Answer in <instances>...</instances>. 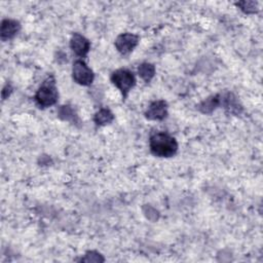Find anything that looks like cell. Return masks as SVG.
Returning a JSON list of instances; mask_svg holds the SVG:
<instances>
[{
  "label": "cell",
  "instance_id": "obj_1",
  "mask_svg": "<svg viewBox=\"0 0 263 263\" xmlns=\"http://www.w3.org/2000/svg\"><path fill=\"white\" fill-rule=\"evenodd\" d=\"M150 151L158 157H171L178 151V143L174 137L166 133H156L149 140Z\"/></svg>",
  "mask_w": 263,
  "mask_h": 263
},
{
  "label": "cell",
  "instance_id": "obj_13",
  "mask_svg": "<svg viewBox=\"0 0 263 263\" xmlns=\"http://www.w3.org/2000/svg\"><path fill=\"white\" fill-rule=\"evenodd\" d=\"M236 6L247 14L255 13L258 11V2L255 1H240L236 3Z\"/></svg>",
  "mask_w": 263,
  "mask_h": 263
},
{
  "label": "cell",
  "instance_id": "obj_15",
  "mask_svg": "<svg viewBox=\"0 0 263 263\" xmlns=\"http://www.w3.org/2000/svg\"><path fill=\"white\" fill-rule=\"evenodd\" d=\"M59 116L64 120H70L74 119L75 114L70 106H62L59 110Z\"/></svg>",
  "mask_w": 263,
  "mask_h": 263
},
{
  "label": "cell",
  "instance_id": "obj_4",
  "mask_svg": "<svg viewBox=\"0 0 263 263\" xmlns=\"http://www.w3.org/2000/svg\"><path fill=\"white\" fill-rule=\"evenodd\" d=\"M72 77L80 85L88 86L92 83L95 75L92 70L82 60H76L72 67Z\"/></svg>",
  "mask_w": 263,
  "mask_h": 263
},
{
  "label": "cell",
  "instance_id": "obj_7",
  "mask_svg": "<svg viewBox=\"0 0 263 263\" xmlns=\"http://www.w3.org/2000/svg\"><path fill=\"white\" fill-rule=\"evenodd\" d=\"M70 47L76 55L83 58L90 49V42L81 34L74 33L70 39Z\"/></svg>",
  "mask_w": 263,
  "mask_h": 263
},
{
  "label": "cell",
  "instance_id": "obj_11",
  "mask_svg": "<svg viewBox=\"0 0 263 263\" xmlns=\"http://www.w3.org/2000/svg\"><path fill=\"white\" fill-rule=\"evenodd\" d=\"M113 119H114L113 113L107 108L100 109L93 116V121L97 125L109 124L113 121Z\"/></svg>",
  "mask_w": 263,
  "mask_h": 263
},
{
  "label": "cell",
  "instance_id": "obj_14",
  "mask_svg": "<svg viewBox=\"0 0 263 263\" xmlns=\"http://www.w3.org/2000/svg\"><path fill=\"white\" fill-rule=\"evenodd\" d=\"M105 259L103 258V256L95 251H89L85 254V256L83 258H81L80 261L83 262H103Z\"/></svg>",
  "mask_w": 263,
  "mask_h": 263
},
{
  "label": "cell",
  "instance_id": "obj_12",
  "mask_svg": "<svg viewBox=\"0 0 263 263\" xmlns=\"http://www.w3.org/2000/svg\"><path fill=\"white\" fill-rule=\"evenodd\" d=\"M155 72L156 70L154 65L150 63H143L138 68V74L145 82H150L155 76Z\"/></svg>",
  "mask_w": 263,
  "mask_h": 263
},
{
  "label": "cell",
  "instance_id": "obj_6",
  "mask_svg": "<svg viewBox=\"0 0 263 263\" xmlns=\"http://www.w3.org/2000/svg\"><path fill=\"white\" fill-rule=\"evenodd\" d=\"M167 116V104L163 100L152 102L145 111V117L149 120H163Z\"/></svg>",
  "mask_w": 263,
  "mask_h": 263
},
{
  "label": "cell",
  "instance_id": "obj_5",
  "mask_svg": "<svg viewBox=\"0 0 263 263\" xmlns=\"http://www.w3.org/2000/svg\"><path fill=\"white\" fill-rule=\"evenodd\" d=\"M140 37L133 33H122L115 40L116 49L123 55L128 54L138 45Z\"/></svg>",
  "mask_w": 263,
  "mask_h": 263
},
{
  "label": "cell",
  "instance_id": "obj_2",
  "mask_svg": "<svg viewBox=\"0 0 263 263\" xmlns=\"http://www.w3.org/2000/svg\"><path fill=\"white\" fill-rule=\"evenodd\" d=\"M59 92L53 76H48L35 93V102L40 108H47L58 102Z\"/></svg>",
  "mask_w": 263,
  "mask_h": 263
},
{
  "label": "cell",
  "instance_id": "obj_8",
  "mask_svg": "<svg viewBox=\"0 0 263 263\" xmlns=\"http://www.w3.org/2000/svg\"><path fill=\"white\" fill-rule=\"evenodd\" d=\"M220 106L224 107L231 114L238 115L242 111V106L232 92L220 93Z\"/></svg>",
  "mask_w": 263,
  "mask_h": 263
},
{
  "label": "cell",
  "instance_id": "obj_10",
  "mask_svg": "<svg viewBox=\"0 0 263 263\" xmlns=\"http://www.w3.org/2000/svg\"><path fill=\"white\" fill-rule=\"evenodd\" d=\"M218 107H220V93L211 96L205 100H203L197 106V109L203 114H210Z\"/></svg>",
  "mask_w": 263,
  "mask_h": 263
},
{
  "label": "cell",
  "instance_id": "obj_9",
  "mask_svg": "<svg viewBox=\"0 0 263 263\" xmlns=\"http://www.w3.org/2000/svg\"><path fill=\"white\" fill-rule=\"evenodd\" d=\"M21 30V24L15 20L6 18L3 20L1 23V30L0 35L2 40H8L13 38L18 31Z\"/></svg>",
  "mask_w": 263,
  "mask_h": 263
},
{
  "label": "cell",
  "instance_id": "obj_3",
  "mask_svg": "<svg viewBox=\"0 0 263 263\" xmlns=\"http://www.w3.org/2000/svg\"><path fill=\"white\" fill-rule=\"evenodd\" d=\"M111 81L121 91L123 98H126L129 90L136 84L134 73L127 69H118L114 71L111 75Z\"/></svg>",
  "mask_w": 263,
  "mask_h": 263
},
{
  "label": "cell",
  "instance_id": "obj_16",
  "mask_svg": "<svg viewBox=\"0 0 263 263\" xmlns=\"http://www.w3.org/2000/svg\"><path fill=\"white\" fill-rule=\"evenodd\" d=\"M11 92H12V87H11V85H10V84H6L5 87H4L3 90H2V99L5 100L6 98H8V97L10 96Z\"/></svg>",
  "mask_w": 263,
  "mask_h": 263
}]
</instances>
